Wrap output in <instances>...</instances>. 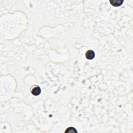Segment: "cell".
Returning a JSON list of instances; mask_svg holds the SVG:
<instances>
[{"label": "cell", "instance_id": "3957f363", "mask_svg": "<svg viewBox=\"0 0 133 133\" xmlns=\"http://www.w3.org/2000/svg\"><path fill=\"white\" fill-rule=\"evenodd\" d=\"M110 4L114 7H119L121 6L124 2L123 0H110Z\"/></svg>", "mask_w": 133, "mask_h": 133}, {"label": "cell", "instance_id": "6da1fadb", "mask_svg": "<svg viewBox=\"0 0 133 133\" xmlns=\"http://www.w3.org/2000/svg\"><path fill=\"white\" fill-rule=\"evenodd\" d=\"M30 92L31 94L35 96H39L41 93V89L38 85H32L30 88Z\"/></svg>", "mask_w": 133, "mask_h": 133}, {"label": "cell", "instance_id": "7a4b0ae2", "mask_svg": "<svg viewBox=\"0 0 133 133\" xmlns=\"http://www.w3.org/2000/svg\"><path fill=\"white\" fill-rule=\"evenodd\" d=\"M85 57L87 59L92 60L95 57V53L93 50H88L85 53Z\"/></svg>", "mask_w": 133, "mask_h": 133}]
</instances>
